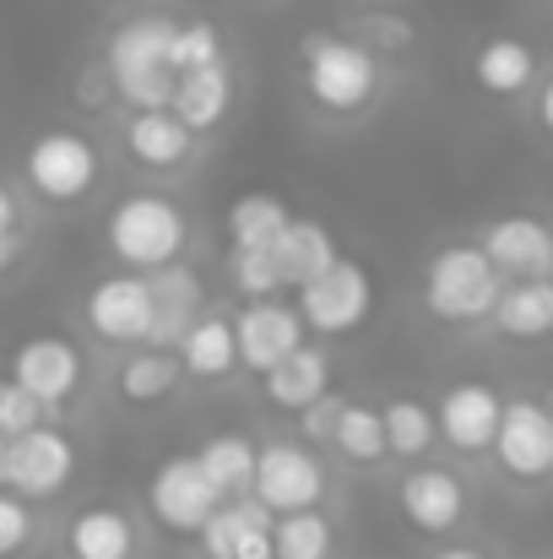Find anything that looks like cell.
<instances>
[{
    "label": "cell",
    "instance_id": "1",
    "mask_svg": "<svg viewBox=\"0 0 553 559\" xmlns=\"http://www.w3.org/2000/svg\"><path fill=\"white\" fill-rule=\"evenodd\" d=\"M299 82L315 115L326 120H359L364 109L380 104L385 93V66L364 38L332 33V27H310L299 38Z\"/></svg>",
    "mask_w": 553,
    "mask_h": 559
},
{
    "label": "cell",
    "instance_id": "2",
    "mask_svg": "<svg viewBox=\"0 0 553 559\" xmlns=\"http://www.w3.org/2000/svg\"><path fill=\"white\" fill-rule=\"evenodd\" d=\"M175 27H180V16L147 11V16H131V22H120L109 33L98 66H104V76H109L120 104H131V109H169V98H175V66H169Z\"/></svg>",
    "mask_w": 553,
    "mask_h": 559
},
{
    "label": "cell",
    "instance_id": "3",
    "mask_svg": "<svg viewBox=\"0 0 553 559\" xmlns=\"http://www.w3.org/2000/svg\"><path fill=\"white\" fill-rule=\"evenodd\" d=\"M104 245L125 272H158L169 261H180L190 245V217L175 195L158 190H136L125 201L109 206L104 217Z\"/></svg>",
    "mask_w": 553,
    "mask_h": 559
},
{
    "label": "cell",
    "instance_id": "4",
    "mask_svg": "<svg viewBox=\"0 0 553 559\" xmlns=\"http://www.w3.org/2000/svg\"><path fill=\"white\" fill-rule=\"evenodd\" d=\"M500 272L478 245H440L423 266V310L440 326H478L500 299Z\"/></svg>",
    "mask_w": 553,
    "mask_h": 559
},
{
    "label": "cell",
    "instance_id": "5",
    "mask_svg": "<svg viewBox=\"0 0 553 559\" xmlns=\"http://www.w3.org/2000/svg\"><path fill=\"white\" fill-rule=\"evenodd\" d=\"M22 175H27V186L44 206H76L104 180V153H98L93 136H82L71 126H55V131H38L27 142Z\"/></svg>",
    "mask_w": 553,
    "mask_h": 559
},
{
    "label": "cell",
    "instance_id": "6",
    "mask_svg": "<svg viewBox=\"0 0 553 559\" xmlns=\"http://www.w3.org/2000/svg\"><path fill=\"white\" fill-rule=\"evenodd\" d=\"M332 478L326 462L315 456V445L304 440H266L255 445V478H250V500H261L272 516L282 511H321Z\"/></svg>",
    "mask_w": 553,
    "mask_h": 559
},
{
    "label": "cell",
    "instance_id": "7",
    "mask_svg": "<svg viewBox=\"0 0 553 559\" xmlns=\"http://www.w3.org/2000/svg\"><path fill=\"white\" fill-rule=\"evenodd\" d=\"M293 294H299L304 332H315V337H353V332H364L369 316H374V277H369L364 261H353V255H337L315 283H304Z\"/></svg>",
    "mask_w": 553,
    "mask_h": 559
},
{
    "label": "cell",
    "instance_id": "8",
    "mask_svg": "<svg viewBox=\"0 0 553 559\" xmlns=\"http://www.w3.org/2000/svg\"><path fill=\"white\" fill-rule=\"evenodd\" d=\"M142 500H147V516H153L164 533H175V538H195V533L206 527V516L223 506V495H217L212 478L201 473L195 451H169V456L147 473Z\"/></svg>",
    "mask_w": 553,
    "mask_h": 559
},
{
    "label": "cell",
    "instance_id": "9",
    "mask_svg": "<svg viewBox=\"0 0 553 559\" xmlns=\"http://www.w3.org/2000/svg\"><path fill=\"white\" fill-rule=\"evenodd\" d=\"M82 321L109 348H142L153 337V277L147 272H109L87 288Z\"/></svg>",
    "mask_w": 553,
    "mask_h": 559
},
{
    "label": "cell",
    "instance_id": "10",
    "mask_svg": "<svg viewBox=\"0 0 553 559\" xmlns=\"http://www.w3.org/2000/svg\"><path fill=\"white\" fill-rule=\"evenodd\" d=\"M71 473H76V440L55 424H33L0 451V484L22 500H55L71 484Z\"/></svg>",
    "mask_w": 553,
    "mask_h": 559
},
{
    "label": "cell",
    "instance_id": "11",
    "mask_svg": "<svg viewBox=\"0 0 553 559\" xmlns=\"http://www.w3.org/2000/svg\"><path fill=\"white\" fill-rule=\"evenodd\" d=\"M494 462L516 484H549L553 478V407L538 396H516L500 413L494 429Z\"/></svg>",
    "mask_w": 553,
    "mask_h": 559
},
{
    "label": "cell",
    "instance_id": "12",
    "mask_svg": "<svg viewBox=\"0 0 553 559\" xmlns=\"http://www.w3.org/2000/svg\"><path fill=\"white\" fill-rule=\"evenodd\" d=\"M228 321H233V343H239V370L250 374H266L310 337L299 305H288V299H244Z\"/></svg>",
    "mask_w": 553,
    "mask_h": 559
},
{
    "label": "cell",
    "instance_id": "13",
    "mask_svg": "<svg viewBox=\"0 0 553 559\" xmlns=\"http://www.w3.org/2000/svg\"><path fill=\"white\" fill-rule=\"evenodd\" d=\"M82 374H87V365H82L76 343H65V337H27V343H16L5 380H16L27 396L44 402V413H55V407H65L82 391Z\"/></svg>",
    "mask_w": 553,
    "mask_h": 559
},
{
    "label": "cell",
    "instance_id": "14",
    "mask_svg": "<svg viewBox=\"0 0 553 559\" xmlns=\"http://www.w3.org/2000/svg\"><path fill=\"white\" fill-rule=\"evenodd\" d=\"M500 413H505V396L483 380H456L445 385L440 407H434V435L461 451V456H483L494 445V429H500Z\"/></svg>",
    "mask_w": 553,
    "mask_h": 559
},
{
    "label": "cell",
    "instance_id": "15",
    "mask_svg": "<svg viewBox=\"0 0 553 559\" xmlns=\"http://www.w3.org/2000/svg\"><path fill=\"white\" fill-rule=\"evenodd\" d=\"M478 250L494 261L500 277H553V223L532 212L494 217L478 234Z\"/></svg>",
    "mask_w": 553,
    "mask_h": 559
},
{
    "label": "cell",
    "instance_id": "16",
    "mask_svg": "<svg viewBox=\"0 0 553 559\" xmlns=\"http://www.w3.org/2000/svg\"><path fill=\"white\" fill-rule=\"evenodd\" d=\"M396 506L407 527H418L423 538H440L467 522V484L450 467H412L396 489Z\"/></svg>",
    "mask_w": 553,
    "mask_h": 559
},
{
    "label": "cell",
    "instance_id": "17",
    "mask_svg": "<svg viewBox=\"0 0 553 559\" xmlns=\"http://www.w3.org/2000/svg\"><path fill=\"white\" fill-rule=\"evenodd\" d=\"M233 98H239L233 66H228V60H217V66H201V71L175 76V98H169V109L180 115L195 136H212L217 126H228Z\"/></svg>",
    "mask_w": 553,
    "mask_h": 559
},
{
    "label": "cell",
    "instance_id": "18",
    "mask_svg": "<svg viewBox=\"0 0 553 559\" xmlns=\"http://www.w3.org/2000/svg\"><path fill=\"white\" fill-rule=\"evenodd\" d=\"M125 153L142 169H153V175H175L195 153V131L184 126L175 109H136L131 126H125Z\"/></svg>",
    "mask_w": 553,
    "mask_h": 559
},
{
    "label": "cell",
    "instance_id": "19",
    "mask_svg": "<svg viewBox=\"0 0 553 559\" xmlns=\"http://www.w3.org/2000/svg\"><path fill=\"white\" fill-rule=\"evenodd\" d=\"M332 391V359L315 343H299L288 359H277L272 370L261 374V396L277 413H304L310 402H321Z\"/></svg>",
    "mask_w": 553,
    "mask_h": 559
},
{
    "label": "cell",
    "instance_id": "20",
    "mask_svg": "<svg viewBox=\"0 0 553 559\" xmlns=\"http://www.w3.org/2000/svg\"><path fill=\"white\" fill-rule=\"evenodd\" d=\"M147 277H153V337H147V348H175L184 337V326L206 310L201 277L184 261H169V266H158Z\"/></svg>",
    "mask_w": 553,
    "mask_h": 559
},
{
    "label": "cell",
    "instance_id": "21",
    "mask_svg": "<svg viewBox=\"0 0 553 559\" xmlns=\"http://www.w3.org/2000/svg\"><path fill=\"white\" fill-rule=\"evenodd\" d=\"M266 250H272V261H277L282 288H304V283H315V277L342 255L337 239H332V228L315 223V217H288V228H282Z\"/></svg>",
    "mask_w": 553,
    "mask_h": 559
},
{
    "label": "cell",
    "instance_id": "22",
    "mask_svg": "<svg viewBox=\"0 0 553 559\" xmlns=\"http://www.w3.org/2000/svg\"><path fill=\"white\" fill-rule=\"evenodd\" d=\"M175 359H180V370L190 380H228V374L239 370V343H233V321L223 316V310H201L190 326H184V337L175 343Z\"/></svg>",
    "mask_w": 553,
    "mask_h": 559
},
{
    "label": "cell",
    "instance_id": "23",
    "mask_svg": "<svg viewBox=\"0 0 553 559\" xmlns=\"http://www.w3.org/2000/svg\"><path fill=\"white\" fill-rule=\"evenodd\" d=\"M472 82L489 93V98H521L532 82H538V49L516 33H500V38H483L478 55H472Z\"/></svg>",
    "mask_w": 553,
    "mask_h": 559
},
{
    "label": "cell",
    "instance_id": "24",
    "mask_svg": "<svg viewBox=\"0 0 553 559\" xmlns=\"http://www.w3.org/2000/svg\"><path fill=\"white\" fill-rule=\"evenodd\" d=\"M489 321L516 337V343H543L553 337V277H516L510 288H500Z\"/></svg>",
    "mask_w": 553,
    "mask_h": 559
},
{
    "label": "cell",
    "instance_id": "25",
    "mask_svg": "<svg viewBox=\"0 0 553 559\" xmlns=\"http://www.w3.org/2000/svg\"><path fill=\"white\" fill-rule=\"evenodd\" d=\"M65 559H136V522L120 506H87L65 527Z\"/></svg>",
    "mask_w": 553,
    "mask_h": 559
},
{
    "label": "cell",
    "instance_id": "26",
    "mask_svg": "<svg viewBox=\"0 0 553 559\" xmlns=\"http://www.w3.org/2000/svg\"><path fill=\"white\" fill-rule=\"evenodd\" d=\"M180 359H175V348H125V359L115 365V391H120V402H131V407H158V402H169L175 391H180Z\"/></svg>",
    "mask_w": 553,
    "mask_h": 559
},
{
    "label": "cell",
    "instance_id": "27",
    "mask_svg": "<svg viewBox=\"0 0 553 559\" xmlns=\"http://www.w3.org/2000/svg\"><path fill=\"white\" fill-rule=\"evenodd\" d=\"M293 206L277 195V190H239L223 212V234H228V250H255V245H272L282 228H288Z\"/></svg>",
    "mask_w": 553,
    "mask_h": 559
},
{
    "label": "cell",
    "instance_id": "28",
    "mask_svg": "<svg viewBox=\"0 0 553 559\" xmlns=\"http://www.w3.org/2000/svg\"><path fill=\"white\" fill-rule=\"evenodd\" d=\"M195 462L223 500H239V495H250V478H255V440L250 435H212L195 445Z\"/></svg>",
    "mask_w": 553,
    "mask_h": 559
},
{
    "label": "cell",
    "instance_id": "29",
    "mask_svg": "<svg viewBox=\"0 0 553 559\" xmlns=\"http://www.w3.org/2000/svg\"><path fill=\"white\" fill-rule=\"evenodd\" d=\"M380 424H385V456H401V462H418L440 435H434V407L418 402V396H390L380 407Z\"/></svg>",
    "mask_w": 553,
    "mask_h": 559
},
{
    "label": "cell",
    "instance_id": "30",
    "mask_svg": "<svg viewBox=\"0 0 553 559\" xmlns=\"http://www.w3.org/2000/svg\"><path fill=\"white\" fill-rule=\"evenodd\" d=\"M272 555L332 559L337 555V522L321 516V511H282V516H272Z\"/></svg>",
    "mask_w": 553,
    "mask_h": 559
},
{
    "label": "cell",
    "instance_id": "31",
    "mask_svg": "<svg viewBox=\"0 0 553 559\" xmlns=\"http://www.w3.org/2000/svg\"><path fill=\"white\" fill-rule=\"evenodd\" d=\"M332 445L348 456V462H380L385 456V424H380V407H369V402H342V413H337V424H332Z\"/></svg>",
    "mask_w": 553,
    "mask_h": 559
},
{
    "label": "cell",
    "instance_id": "32",
    "mask_svg": "<svg viewBox=\"0 0 553 559\" xmlns=\"http://www.w3.org/2000/svg\"><path fill=\"white\" fill-rule=\"evenodd\" d=\"M223 272H228V288L244 294V299H277L282 294V277H277V261L266 245L255 250H228L223 255Z\"/></svg>",
    "mask_w": 553,
    "mask_h": 559
},
{
    "label": "cell",
    "instance_id": "33",
    "mask_svg": "<svg viewBox=\"0 0 553 559\" xmlns=\"http://www.w3.org/2000/svg\"><path fill=\"white\" fill-rule=\"evenodd\" d=\"M217 60H228L223 55V33L212 27V22H180L175 27V44H169V66H175V76L184 71H201V66H217Z\"/></svg>",
    "mask_w": 553,
    "mask_h": 559
},
{
    "label": "cell",
    "instance_id": "34",
    "mask_svg": "<svg viewBox=\"0 0 553 559\" xmlns=\"http://www.w3.org/2000/svg\"><path fill=\"white\" fill-rule=\"evenodd\" d=\"M38 538V522H33V500L11 495L0 484V559H22Z\"/></svg>",
    "mask_w": 553,
    "mask_h": 559
},
{
    "label": "cell",
    "instance_id": "35",
    "mask_svg": "<svg viewBox=\"0 0 553 559\" xmlns=\"http://www.w3.org/2000/svg\"><path fill=\"white\" fill-rule=\"evenodd\" d=\"M33 424H44V402L27 396L16 380H0V440H16Z\"/></svg>",
    "mask_w": 553,
    "mask_h": 559
},
{
    "label": "cell",
    "instance_id": "36",
    "mask_svg": "<svg viewBox=\"0 0 553 559\" xmlns=\"http://www.w3.org/2000/svg\"><path fill=\"white\" fill-rule=\"evenodd\" d=\"M364 44L374 55H380V49H407V44H412V22H401V16H369Z\"/></svg>",
    "mask_w": 553,
    "mask_h": 559
},
{
    "label": "cell",
    "instance_id": "37",
    "mask_svg": "<svg viewBox=\"0 0 553 559\" xmlns=\"http://www.w3.org/2000/svg\"><path fill=\"white\" fill-rule=\"evenodd\" d=\"M337 413H342V396H321V402H310L299 418H304V440H332V424H337Z\"/></svg>",
    "mask_w": 553,
    "mask_h": 559
},
{
    "label": "cell",
    "instance_id": "38",
    "mask_svg": "<svg viewBox=\"0 0 553 559\" xmlns=\"http://www.w3.org/2000/svg\"><path fill=\"white\" fill-rule=\"evenodd\" d=\"M109 98H115V87H109L104 66H93V71H82V76H76V104H82V109H104Z\"/></svg>",
    "mask_w": 553,
    "mask_h": 559
},
{
    "label": "cell",
    "instance_id": "39",
    "mask_svg": "<svg viewBox=\"0 0 553 559\" xmlns=\"http://www.w3.org/2000/svg\"><path fill=\"white\" fill-rule=\"evenodd\" d=\"M0 245H22V201L0 186Z\"/></svg>",
    "mask_w": 553,
    "mask_h": 559
},
{
    "label": "cell",
    "instance_id": "40",
    "mask_svg": "<svg viewBox=\"0 0 553 559\" xmlns=\"http://www.w3.org/2000/svg\"><path fill=\"white\" fill-rule=\"evenodd\" d=\"M532 120L543 126L553 136V76H543V87H538V104H532Z\"/></svg>",
    "mask_w": 553,
    "mask_h": 559
},
{
    "label": "cell",
    "instance_id": "41",
    "mask_svg": "<svg viewBox=\"0 0 553 559\" xmlns=\"http://www.w3.org/2000/svg\"><path fill=\"white\" fill-rule=\"evenodd\" d=\"M429 559H489L483 549H467V544H450V549H440V555H429Z\"/></svg>",
    "mask_w": 553,
    "mask_h": 559
},
{
    "label": "cell",
    "instance_id": "42",
    "mask_svg": "<svg viewBox=\"0 0 553 559\" xmlns=\"http://www.w3.org/2000/svg\"><path fill=\"white\" fill-rule=\"evenodd\" d=\"M0 451H5V440H0Z\"/></svg>",
    "mask_w": 553,
    "mask_h": 559
},
{
    "label": "cell",
    "instance_id": "43",
    "mask_svg": "<svg viewBox=\"0 0 553 559\" xmlns=\"http://www.w3.org/2000/svg\"><path fill=\"white\" fill-rule=\"evenodd\" d=\"M0 380H5V374H0Z\"/></svg>",
    "mask_w": 553,
    "mask_h": 559
}]
</instances>
